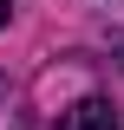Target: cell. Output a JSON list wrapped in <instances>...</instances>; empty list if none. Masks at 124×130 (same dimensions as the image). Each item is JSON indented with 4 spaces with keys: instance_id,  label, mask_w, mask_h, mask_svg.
<instances>
[{
    "instance_id": "2",
    "label": "cell",
    "mask_w": 124,
    "mask_h": 130,
    "mask_svg": "<svg viewBox=\"0 0 124 130\" xmlns=\"http://www.w3.org/2000/svg\"><path fill=\"white\" fill-rule=\"evenodd\" d=\"M7 13H13V0H0V26H7Z\"/></svg>"
},
{
    "instance_id": "1",
    "label": "cell",
    "mask_w": 124,
    "mask_h": 130,
    "mask_svg": "<svg viewBox=\"0 0 124 130\" xmlns=\"http://www.w3.org/2000/svg\"><path fill=\"white\" fill-rule=\"evenodd\" d=\"M52 130H118V111H111V98H78Z\"/></svg>"
}]
</instances>
